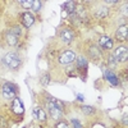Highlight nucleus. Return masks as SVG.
Segmentation results:
<instances>
[{"label": "nucleus", "instance_id": "nucleus-1", "mask_svg": "<svg viewBox=\"0 0 128 128\" xmlns=\"http://www.w3.org/2000/svg\"><path fill=\"white\" fill-rule=\"evenodd\" d=\"M48 110H49V114L51 115L52 119H59L60 116L63 115V102L59 101L58 99L55 98H51V96H49L48 98Z\"/></svg>", "mask_w": 128, "mask_h": 128}, {"label": "nucleus", "instance_id": "nucleus-2", "mask_svg": "<svg viewBox=\"0 0 128 128\" xmlns=\"http://www.w3.org/2000/svg\"><path fill=\"white\" fill-rule=\"evenodd\" d=\"M4 63H5V66L8 68L17 69L20 66V59L16 52H8V54L4 56Z\"/></svg>", "mask_w": 128, "mask_h": 128}, {"label": "nucleus", "instance_id": "nucleus-3", "mask_svg": "<svg viewBox=\"0 0 128 128\" xmlns=\"http://www.w3.org/2000/svg\"><path fill=\"white\" fill-rule=\"evenodd\" d=\"M20 35V30L18 27L16 28H12L8 34H6V42L10 45V46H14L18 41V36Z\"/></svg>", "mask_w": 128, "mask_h": 128}, {"label": "nucleus", "instance_id": "nucleus-4", "mask_svg": "<svg viewBox=\"0 0 128 128\" xmlns=\"http://www.w3.org/2000/svg\"><path fill=\"white\" fill-rule=\"evenodd\" d=\"M127 54H128L127 46H119L118 49H115L113 56H114L115 62H123L127 59Z\"/></svg>", "mask_w": 128, "mask_h": 128}, {"label": "nucleus", "instance_id": "nucleus-5", "mask_svg": "<svg viewBox=\"0 0 128 128\" xmlns=\"http://www.w3.org/2000/svg\"><path fill=\"white\" fill-rule=\"evenodd\" d=\"M74 60H76V54L70 50L62 52V55L59 56V63H62V64H69Z\"/></svg>", "mask_w": 128, "mask_h": 128}, {"label": "nucleus", "instance_id": "nucleus-6", "mask_svg": "<svg viewBox=\"0 0 128 128\" xmlns=\"http://www.w3.org/2000/svg\"><path fill=\"white\" fill-rule=\"evenodd\" d=\"M3 96L6 100H12L16 98V88L13 84L10 83H5L4 87H3Z\"/></svg>", "mask_w": 128, "mask_h": 128}, {"label": "nucleus", "instance_id": "nucleus-7", "mask_svg": "<svg viewBox=\"0 0 128 128\" xmlns=\"http://www.w3.org/2000/svg\"><path fill=\"white\" fill-rule=\"evenodd\" d=\"M20 16H22V23H23V26L31 27L32 24L35 23V16L32 14V13L26 12V13H22Z\"/></svg>", "mask_w": 128, "mask_h": 128}, {"label": "nucleus", "instance_id": "nucleus-8", "mask_svg": "<svg viewBox=\"0 0 128 128\" xmlns=\"http://www.w3.org/2000/svg\"><path fill=\"white\" fill-rule=\"evenodd\" d=\"M12 110L16 113V114H22L23 113V104L20 101V99L18 98H14L13 99V105H12Z\"/></svg>", "mask_w": 128, "mask_h": 128}, {"label": "nucleus", "instance_id": "nucleus-9", "mask_svg": "<svg viewBox=\"0 0 128 128\" xmlns=\"http://www.w3.org/2000/svg\"><path fill=\"white\" fill-rule=\"evenodd\" d=\"M99 44L102 49H112L113 48V40L109 37V36H101L100 40H99Z\"/></svg>", "mask_w": 128, "mask_h": 128}, {"label": "nucleus", "instance_id": "nucleus-10", "mask_svg": "<svg viewBox=\"0 0 128 128\" xmlns=\"http://www.w3.org/2000/svg\"><path fill=\"white\" fill-rule=\"evenodd\" d=\"M115 35H116V38H118V40H126L127 35H128V27H127V24L120 26L118 30H116Z\"/></svg>", "mask_w": 128, "mask_h": 128}, {"label": "nucleus", "instance_id": "nucleus-11", "mask_svg": "<svg viewBox=\"0 0 128 128\" xmlns=\"http://www.w3.org/2000/svg\"><path fill=\"white\" fill-rule=\"evenodd\" d=\"M60 37H62L64 41L69 42V41H72V40H73L74 34H73V32H72L70 30H62V32H60Z\"/></svg>", "mask_w": 128, "mask_h": 128}, {"label": "nucleus", "instance_id": "nucleus-12", "mask_svg": "<svg viewBox=\"0 0 128 128\" xmlns=\"http://www.w3.org/2000/svg\"><path fill=\"white\" fill-rule=\"evenodd\" d=\"M34 113H35V115H36V118H37L38 120H41V122H44V120L46 119V114H45V112L42 110L41 108H35V109H34Z\"/></svg>", "mask_w": 128, "mask_h": 128}, {"label": "nucleus", "instance_id": "nucleus-13", "mask_svg": "<svg viewBox=\"0 0 128 128\" xmlns=\"http://www.w3.org/2000/svg\"><path fill=\"white\" fill-rule=\"evenodd\" d=\"M73 10H74V3H66L63 5V12L64 14H72L73 13Z\"/></svg>", "mask_w": 128, "mask_h": 128}, {"label": "nucleus", "instance_id": "nucleus-14", "mask_svg": "<svg viewBox=\"0 0 128 128\" xmlns=\"http://www.w3.org/2000/svg\"><path fill=\"white\" fill-rule=\"evenodd\" d=\"M105 76H106V78H108V81H109L110 83H113L114 86H116V84H118V80H116V77H115V74H114V73H112V72H106V73H105Z\"/></svg>", "mask_w": 128, "mask_h": 128}, {"label": "nucleus", "instance_id": "nucleus-15", "mask_svg": "<svg viewBox=\"0 0 128 128\" xmlns=\"http://www.w3.org/2000/svg\"><path fill=\"white\" fill-rule=\"evenodd\" d=\"M77 62H78V67L80 68H84V69L87 68V62H86V59H84L83 56H78Z\"/></svg>", "mask_w": 128, "mask_h": 128}, {"label": "nucleus", "instance_id": "nucleus-16", "mask_svg": "<svg viewBox=\"0 0 128 128\" xmlns=\"http://www.w3.org/2000/svg\"><path fill=\"white\" fill-rule=\"evenodd\" d=\"M32 3L34 2H31V0H20L19 2V4L24 8H32Z\"/></svg>", "mask_w": 128, "mask_h": 128}, {"label": "nucleus", "instance_id": "nucleus-17", "mask_svg": "<svg viewBox=\"0 0 128 128\" xmlns=\"http://www.w3.org/2000/svg\"><path fill=\"white\" fill-rule=\"evenodd\" d=\"M106 14H108V10H106V8H100V10L96 13V16H98V17H105Z\"/></svg>", "mask_w": 128, "mask_h": 128}, {"label": "nucleus", "instance_id": "nucleus-18", "mask_svg": "<svg viewBox=\"0 0 128 128\" xmlns=\"http://www.w3.org/2000/svg\"><path fill=\"white\" fill-rule=\"evenodd\" d=\"M83 113H86V114H90V113H94V109L91 108V106H83L82 108Z\"/></svg>", "mask_w": 128, "mask_h": 128}, {"label": "nucleus", "instance_id": "nucleus-19", "mask_svg": "<svg viewBox=\"0 0 128 128\" xmlns=\"http://www.w3.org/2000/svg\"><path fill=\"white\" fill-rule=\"evenodd\" d=\"M41 8V3L40 2H34V3H32V9H34V10H38Z\"/></svg>", "mask_w": 128, "mask_h": 128}, {"label": "nucleus", "instance_id": "nucleus-20", "mask_svg": "<svg viewBox=\"0 0 128 128\" xmlns=\"http://www.w3.org/2000/svg\"><path fill=\"white\" fill-rule=\"evenodd\" d=\"M55 128H69V126H68L66 122H59V123L55 126Z\"/></svg>", "mask_w": 128, "mask_h": 128}, {"label": "nucleus", "instance_id": "nucleus-21", "mask_svg": "<svg viewBox=\"0 0 128 128\" xmlns=\"http://www.w3.org/2000/svg\"><path fill=\"white\" fill-rule=\"evenodd\" d=\"M72 124H73L74 128H82V124H81L77 119H73V120H72Z\"/></svg>", "mask_w": 128, "mask_h": 128}, {"label": "nucleus", "instance_id": "nucleus-22", "mask_svg": "<svg viewBox=\"0 0 128 128\" xmlns=\"http://www.w3.org/2000/svg\"><path fill=\"white\" fill-rule=\"evenodd\" d=\"M0 128H6V123L4 122L3 116H0Z\"/></svg>", "mask_w": 128, "mask_h": 128}, {"label": "nucleus", "instance_id": "nucleus-23", "mask_svg": "<svg viewBox=\"0 0 128 128\" xmlns=\"http://www.w3.org/2000/svg\"><path fill=\"white\" fill-rule=\"evenodd\" d=\"M48 82H49V76L46 74V76L44 77V80H42V84H44V86H46V84H48Z\"/></svg>", "mask_w": 128, "mask_h": 128}, {"label": "nucleus", "instance_id": "nucleus-24", "mask_svg": "<svg viewBox=\"0 0 128 128\" xmlns=\"http://www.w3.org/2000/svg\"><path fill=\"white\" fill-rule=\"evenodd\" d=\"M78 100H83V96L82 95H78Z\"/></svg>", "mask_w": 128, "mask_h": 128}]
</instances>
